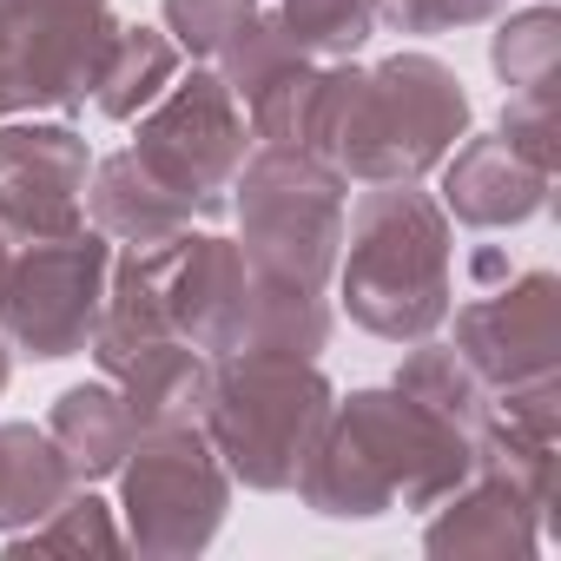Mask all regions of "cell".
<instances>
[{
	"label": "cell",
	"instance_id": "16",
	"mask_svg": "<svg viewBox=\"0 0 561 561\" xmlns=\"http://www.w3.org/2000/svg\"><path fill=\"white\" fill-rule=\"evenodd\" d=\"M47 436L60 443L73 482H106V476H119L139 423H133V410H126V397L113 383H73V390L54 397Z\"/></svg>",
	"mask_w": 561,
	"mask_h": 561
},
{
	"label": "cell",
	"instance_id": "2",
	"mask_svg": "<svg viewBox=\"0 0 561 561\" xmlns=\"http://www.w3.org/2000/svg\"><path fill=\"white\" fill-rule=\"evenodd\" d=\"M469 469H476V443L456 423L423 410L410 390L377 383V390H351L331 410L298 476V495L331 522H377L390 508H436L449 489L469 482Z\"/></svg>",
	"mask_w": 561,
	"mask_h": 561
},
{
	"label": "cell",
	"instance_id": "30",
	"mask_svg": "<svg viewBox=\"0 0 561 561\" xmlns=\"http://www.w3.org/2000/svg\"><path fill=\"white\" fill-rule=\"evenodd\" d=\"M21 100H14V80H8V54H0V119H14Z\"/></svg>",
	"mask_w": 561,
	"mask_h": 561
},
{
	"label": "cell",
	"instance_id": "10",
	"mask_svg": "<svg viewBox=\"0 0 561 561\" xmlns=\"http://www.w3.org/2000/svg\"><path fill=\"white\" fill-rule=\"evenodd\" d=\"M456 357L489 383V397L561 377V277L522 271L456 311Z\"/></svg>",
	"mask_w": 561,
	"mask_h": 561
},
{
	"label": "cell",
	"instance_id": "13",
	"mask_svg": "<svg viewBox=\"0 0 561 561\" xmlns=\"http://www.w3.org/2000/svg\"><path fill=\"white\" fill-rule=\"evenodd\" d=\"M436 172H443V198L436 205L456 225H469V231H515V225H528L548 205V185H554V172L528 165L502 133L462 139Z\"/></svg>",
	"mask_w": 561,
	"mask_h": 561
},
{
	"label": "cell",
	"instance_id": "6",
	"mask_svg": "<svg viewBox=\"0 0 561 561\" xmlns=\"http://www.w3.org/2000/svg\"><path fill=\"white\" fill-rule=\"evenodd\" d=\"M231 476L205 436V423H159L139 430L119 462V508L126 548L146 561H192L211 548L231 508Z\"/></svg>",
	"mask_w": 561,
	"mask_h": 561
},
{
	"label": "cell",
	"instance_id": "17",
	"mask_svg": "<svg viewBox=\"0 0 561 561\" xmlns=\"http://www.w3.org/2000/svg\"><path fill=\"white\" fill-rule=\"evenodd\" d=\"M73 489L60 443L34 423H0V535H21L47 522Z\"/></svg>",
	"mask_w": 561,
	"mask_h": 561
},
{
	"label": "cell",
	"instance_id": "20",
	"mask_svg": "<svg viewBox=\"0 0 561 561\" xmlns=\"http://www.w3.org/2000/svg\"><path fill=\"white\" fill-rule=\"evenodd\" d=\"M331 344V305L324 291L285 285V277H264L257 271V291H251V337L244 351H271V357H318Z\"/></svg>",
	"mask_w": 561,
	"mask_h": 561
},
{
	"label": "cell",
	"instance_id": "15",
	"mask_svg": "<svg viewBox=\"0 0 561 561\" xmlns=\"http://www.w3.org/2000/svg\"><path fill=\"white\" fill-rule=\"evenodd\" d=\"M87 218L93 231H106L113 244H159L179 238L192 225V211L133 159V152H106L87 172Z\"/></svg>",
	"mask_w": 561,
	"mask_h": 561
},
{
	"label": "cell",
	"instance_id": "5",
	"mask_svg": "<svg viewBox=\"0 0 561 561\" xmlns=\"http://www.w3.org/2000/svg\"><path fill=\"white\" fill-rule=\"evenodd\" d=\"M344 205L351 185L305 146H251L231 179V218L251 271L285 277L305 291H331L344 251Z\"/></svg>",
	"mask_w": 561,
	"mask_h": 561
},
{
	"label": "cell",
	"instance_id": "4",
	"mask_svg": "<svg viewBox=\"0 0 561 561\" xmlns=\"http://www.w3.org/2000/svg\"><path fill=\"white\" fill-rule=\"evenodd\" d=\"M331 410H337V390L318 370V357L238 351L211 364V397L198 423L231 482H244L251 495H285L298 489Z\"/></svg>",
	"mask_w": 561,
	"mask_h": 561
},
{
	"label": "cell",
	"instance_id": "14",
	"mask_svg": "<svg viewBox=\"0 0 561 561\" xmlns=\"http://www.w3.org/2000/svg\"><path fill=\"white\" fill-rule=\"evenodd\" d=\"M100 377L126 397L139 430L159 423H198L211 397V357L192 351L185 337H133V344H100L93 351Z\"/></svg>",
	"mask_w": 561,
	"mask_h": 561
},
{
	"label": "cell",
	"instance_id": "22",
	"mask_svg": "<svg viewBox=\"0 0 561 561\" xmlns=\"http://www.w3.org/2000/svg\"><path fill=\"white\" fill-rule=\"evenodd\" d=\"M489 67L508 93H554L561 73V14L548 8H522V14H495V41H489Z\"/></svg>",
	"mask_w": 561,
	"mask_h": 561
},
{
	"label": "cell",
	"instance_id": "28",
	"mask_svg": "<svg viewBox=\"0 0 561 561\" xmlns=\"http://www.w3.org/2000/svg\"><path fill=\"white\" fill-rule=\"evenodd\" d=\"M508 8V0H377V21L397 34H456V27H482Z\"/></svg>",
	"mask_w": 561,
	"mask_h": 561
},
{
	"label": "cell",
	"instance_id": "29",
	"mask_svg": "<svg viewBox=\"0 0 561 561\" xmlns=\"http://www.w3.org/2000/svg\"><path fill=\"white\" fill-rule=\"evenodd\" d=\"M0 264H8V238H0ZM8 377H14V344L0 331V390H8Z\"/></svg>",
	"mask_w": 561,
	"mask_h": 561
},
{
	"label": "cell",
	"instance_id": "11",
	"mask_svg": "<svg viewBox=\"0 0 561 561\" xmlns=\"http://www.w3.org/2000/svg\"><path fill=\"white\" fill-rule=\"evenodd\" d=\"M211 73L231 87L257 146H305L311 152V106H318V73L324 67L311 54H298L264 8L225 41Z\"/></svg>",
	"mask_w": 561,
	"mask_h": 561
},
{
	"label": "cell",
	"instance_id": "8",
	"mask_svg": "<svg viewBox=\"0 0 561 561\" xmlns=\"http://www.w3.org/2000/svg\"><path fill=\"white\" fill-rule=\"evenodd\" d=\"M113 277V238L80 225L67 238L8 244L0 264V331L34 364H67L93 344Z\"/></svg>",
	"mask_w": 561,
	"mask_h": 561
},
{
	"label": "cell",
	"instance_id": "26",
	"mask_svg": "<svg viewBox=\"0 0 561 561\" xmlns=\"http://www.w3.org/2000/svg\"><path fill=\"white\" fill-rule=\"evenodd\" d=\"M257 14V0H165V34L192 60H218L225 41Z\"/></svg>",
	"mask_w": 561,
	"mask_h": 561
},
{
	"label": "cell",
	"instance_id": "18",
	"mask_svg": "<svg viewBox=\"0 0 561 561\" xmlns=\"http://www.w3.org/2000/svg\"><path fill=\"white\" fill-rule=\"evenodd\" d=\"M179 80V47L165 27H119L106 60H100V80H93V106L106 119H139L165 87Z\"/></svg>",
	"mask_w": 561,
	"mask_h": 561
},
{
	"label": "cell",
	"instance_id": "27",
	"mask_svg": "<svg viewBox=\"0 0 561 561\" xmlns=\"http://www.w3.org/2000/svg\"><path fill=\"white\" fill-rule=\"evenodd\" d=\"M495 133H502L528 165H541V172H554V165H561V119H554V93H508V106H502Z\"/></svg>",
	"mask_w": 561,
	"mask_h": 561
},
{
	"label": "cell",
	"instance_id": "9",
	"mask_svg": "<svg viewBox=\"0 0 561 561\" xmlns=\"http://www.w3.org/2000/svg\"><path fill=\"white\" fill-rule=\"evenodd\" d=\"M113 34V0H0V54L21 113L87 106Z\"/></svg>",
	"mask_w": 561,
	"mask_h": 561
},
{
	"label": "cell",
	"instance_id": "23",
	"mask_svg": "<svg viewBox=\"0 0 561 561\" xmlns=\"http://www.w3.org/2000/svg\"><path fill=\"white\" fill-rule=\"evenodd\" d=\"M87 548L93 554H119L126 548V528L113 522V502L93 495V482H73L67 502L47 522L8 535V554H87Z\"/></svg>",
	"mask_w": 561,
	"mask_h": 561
},
{
	"label": "cell",
	"instance_id": "12",
	"mask_svg": "<svg viewBox=\"0 0 561 561\" xmlns=\"http://www.w3.org/2000/svg\"><path fill=\"white\" fill-rule=\"evenodd\" d=\"M541 515L548 502H535L528 489H515L495 469H469L462 489H449L430 508L423 548L436 561H462V554H489V561H528L541 548Z\"/></svg>",
	"mask_w": 561,
	"mask_h": 561
},
{
	"label": "cell",
	"instance_id": "21",
	"mask_svg": "<svg viewBox=\"0 0 561 561\" xmlns=\"http://www.w3.org/2000/svg\"><path fill=\"white\" fill-rule=\"evenodd\" d=\"M93 152L73 126L60 119H0V179H27V185H60L87 198Z\"/></svg>",
	"mask_w": 561,
	"mask_h": 561
},
{
	"label": "cell",
	"instance_id": "25",
	"mask_svg": "<svg viewBox=\"0 0 561 561\" xmlns=\"http://www.w3.org/2000/svg\"><path fill=\"white\" fill-rule=\"evenodd\" d=\"M87 225V198L60 185H27V179H0V238L8 244H41L67 238Z\"/></svg>",
	"mask_w": 561,
	"mask_h": 561
},
{
	"label": "cell",
	"instance_id": "19",
	"mask_svg": "<svg viewBox=\"0 0 561 561\" xmlns=\"http://www.w3.org/2000/svg\"><path fill=\"white\" fill-rule=\"evenodd\" d=\"M390 383H397V390H410V397H416L423 410H436L443 423H456L469 443H476V436L489 430V416H495L489 383L456 357V344H436V337H416Z\"/></svg>",
	"mask_w": 561,
	"mask_h": 561
},
{
	"label": "cell",
	"instance_id": "7",
	"mask_svg": "<svg viewBox=\"0 0 561 561\" xmlns=\"http://www.w3.org/2000/svg\"><path fill=\"white\" fill-rule=\"evenodd\" d=\"M251 126L231 100V87L211 73V67H192L179 73L146 113H139V133H133V159L192 211V218H225L231 211V179L238 165L251 159Z\"/></svg>",
	"mask_w": 561,
	"mask_h": 561
},
{
	"label": "cell",
	"instance_id": "1",
	"mask_svg": "<svg viewBox=\"0 0 561 561\" xmlns=\"http://www.w3.org/2000/svg\"><path fill=\"white\" fill-rule=\"evenodd\" d=\"M469 139V93L436 54H390L377 67L331 60L318 73L311 152L344 185H423Z\"/></svg>",
	"mask_w": 561,
	"mask_h": 561
},
{
	"label": "cell",
	"instance_id": "24",
	"mask_svg": "<svg viewBox=\"0 0 561 561\" xmlns=\"http://www.w3.org/2000/svg\"><path fill=\"white\" fill-rule=\"evenodd\" d=\"M271 21L311 60H357V47L377 34V0H277Z\"/></svg>",
	"mask_w": 561,
	"mask_h": 561
},
{
	"label": "cell",
	"instance_id": "3",
	"mask_svg": "<svg viewBox=\"0 0 561 561\" xmlns=\"http://www.w3.org/2000/svg\"><path fill=\"white\" fill-rule=\"evenodd\" d=\"M331 277L357 331L383 344L436 337L456 305L449 211L416 185H364V198L344 205V251Z\"/></svg>",
	"mask_w": 561,
	"mask_h": 561
}]
</instances>
